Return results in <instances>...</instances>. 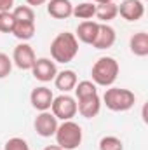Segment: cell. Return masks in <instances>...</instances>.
<instances>
[{"instance_id": "cell-9", "label": "cell", "mask_w": 148, "mask_h": 150, "mask_svg": "<svg viewBox=\"0 0 148 150\" xmlns=\"http://www.w3.org/2000/svg\"><path fill=\"white\" fill-rule=\"evenodd\" d=\"M117 9H118V14L125 21H131V23L140 21L145 14V5L141 0H124L120 4V7H117Z\"/></svg>"}, {"instance_id": "cell-8", "label": "cell", "mask_w": 148, "mask_h": 150, "mask_svg": "<svg viewBox=\"0 0 148 150\" xmlns=\"http://www.w3.org/2000/svg\"><path fill=\"white\" fill-rule=\"evenodd\" d=\"M32 74L40 82H51V80H54V77L58 74V68L52 59L38 58V59H35V65L32 67Z\"/></svg>"}, {"instance_id": "cell-24", "label": "cell", "mask_w": 148, "mask_h": 150, "mask_svg": "<svg viewBox=\"0 0 148 150\" xmlns=\"http://www.w3.org/2000/svg\"><path fill=\"white\" fill-rule=\"evenodd\" d=\"M4 150H30V147H28L26 140L14 136V138H9V140L5 142Z\"/></svg>"}, {"instance_id": "cell-11", "label": "cell", "mask_w": 148, "mask_h": 150, "mask_svg": "<svg viewBox=\"0 0 148 150\" xmlns=\"http://www.w3.org/2000/svg\"><path fill=\"white\" fill-rule=\"evenodd\" d=\"M73 12L70 0H47V14L54 19H68Z\"/></svg>"}, {"instance_id": "cell-21", "label": "cell", "mask_w": 148, "mask_h": 150, "mask_svg": "<svg viewBox=\"0 0 148 150\" xmlns=\"http://www.w3.org/2000/svg\"><path fill=\"white\" fill-rule=\"evenodd\" d=\"M12 16H14L16 21H32V23H35V12L30 5H18L12 11Z\"/></svg>"}, {"instance_id": "cell-28", "label": "cell", "mask_w": 148, "mask_h": 150, "mask_svg": "<svg viewBox=\"0 0 148 150\" xmlns=\"http://www.w3.org/2000/svg\"><path fill=\"white\" fill-rule=\"evenodd\" d=\"M44 150H63V149H61L59 145H47Z\"/></svg>"}, {"instance_id": "cell-3", "label": "cell", "mask_w": 148, "mask_h": 150, "mask_svg": "<svg viewBox=\"0 0 148 150\" xmlns=\"http://www.w3.org/2000/svg\"><path fill=\"white\" fill-rule=\"evenodd\" d=\"M103 103L111 112H127L129 108L134 107L136 96L132 91L124 89V87H110L103 94Z\"/></svg>"}, {"instance_id": "cell-18", "label": "cell", "mask_w": 148, "mask_h": 150, "mask_svg": "<svg viewBox=\"0 0 148 150\" xmlns=\"http://www.w3.org/2000/svg\"><path fill=\"white\" fill-rule=\"evenodd\" d=\"M118 14V9L115 5V2H105V4H98L96 5V18L101 23H108L111 19H115Z\"/></svg>"}, {"instance_id": "cell-22", "label": "cell", "mask_w": 148, "mask_h": 150, "mask_svg": "<svg viewBox=\"0 0 148 150\" xmlns=\"http://www.w3.org/2000/svg\"><path fill=\"white\" fill-rule=\"evenodd\" d=\"M99 150H124V143L117 136H103L99 140Z\"/></svg>"}, {"instance_id": "cell-13", "label": "cell", "mask_w": 148, "mask_h": 150, "mask_svg": "<svg viewBox=\"0 0 148 150\" xmlns=\"http://www.w3.org/2000/svg\"><path fill=\"white\" fill-rule=\"evenodd\" d=\"M99 110H101V100L98 94L78 100V103H77V112L85 119H94L99 113Z\"/></svg>"}, {"instance_id": "cell-17", "label": "cell", "mask_w": 148, "mask_h": 150, "mask_svg": "<svg viewBox=\"0 0 148 150\" xmlns=\"http://www.w3.org/2000/svg\"><path fill=\"white\" fill-rule=\"evenodd\" d=\"M12 35L16 38H19L21 42H26V40L33 38V35H35V23H32V21H16Z\"/></svg>"}, {"instance_id": "cell-10", "label": "cell", "mask_w": 148, "mask_h": 150, "mask_svg": "<svg viewBox=\"0 0 148 150\" xmlns=\"http://www.w3.org/2000/svg\"><path fill=\"white\" fill-rule=\"evenodd\" d=\"M52 100H54V94L49 87L45 86H40L35 87L30 94V101L33 105V108H37L38 112H47L51 110V105H52Z\"/></svg>"}, {"instance_id": "cell-14", "label": "cell", "mask_w": 148, "mask_h": 150, "mask_svg": "<svg viewBox=\"0 0 148 150\" xmlns=\"http://www.w3.org/2000/svg\"><path fill=\"white\" fill-rule=\"evenodd\" d=\"M98 28H99V23H96V21H82L77 26L75 37H77V40H80L84 44H91L92 45L94 38L98 35Z\"/></svg>"}, {"instance_id": "cell-1", "label": "cell", "mask_w": 148, "mask_h": 150, "mask_svg": "<svg viewBox=\"0 0 148 150\" xmlns=\"http://www.w3.org/2000/svg\"><path fill=\"white\" fill-rule=\"evenodd\" d=\"M78 52V40L75 33L61 32L51 42V56L54 63H70Z\"/></svg>"}, {"instance_id": "cell-7", "label": "cell", "mask_w": 148, "mask_h": 150, "mask_svg": "<svg viewBox=\"0 0 148 150\" xmlns=\"http://www.w3.org/2000/svg\"><path fill=\"white\" fill-rule=\"evenodd\" d=\"M37 134H40L42 138H51L54 136L56 129H58V119L52 115V112H40L33 122Z\"/></svg>"}, {"instance_id": "cell-2", "label": "cell", "mask_w": 148, "mask_h": 150, "mask_svg": "<svg viewBox=\"0 0 148 150\" xmlns=\"http://www.w3.org/2000/svg\"><path fill=\"white\" fill-rule=\"evenodd\" d=\"M118 70H120V67H118V61L115 58L103 56L92 65V70H91L92 82L96 86L110 87L111 84L117 80V77H118Z\"/></svg>"}, {"instance_id": "cell-4", "label": "cell", "mask_w": 148, "mask_h": 150, "mask_svg": "<svg viewBox=\"0 0 148 150\" xmlns=\"http://www.w3.org/2000/svg\"><path fill=\"white\" fill-rule=\"evenodd\" d=\"M56 143L63 150H75L82 143V127L73 120H63L54 133Z\"/></svg>"}, {"instance_id": "cell-19", "label": "cell", "mask_w": 148, "mask_h": 150, "mask_svg": "<svg viewBox=\"0 0 148 150\" xmlns=\"http://www.w3.org/2000/svg\"><path fill=\"white\" fill-rule=\"evenodd\" d=\"M94 14H96V4L94 2H82L78 5H73V12H72V16H75L77 19H85V21L94 18Z\"/></svg>"}, {"instance_id": "cell-20", "label": "cell", "mask_w": 148, "mask_h": 150, "mask_svg": "<svg viewBox=\"0 0 148 150\" xmlns=\"http://www.w3.org/2000/svg\"><path fill=\"white\" fill-rule=\"evenodd\" d=\"M73 91H75L77 100H84V98H89V96L98 94L96 84H94V82H91V80H82V82H77V86H75Z\"/></svg>"}, {"instance_id": "cell-30", "label": "cell", "mask_w": 148, "mask_h": 150, "mask_svg": "<svg viewBox=\"0 0 148 150\" xmlns=\"http://www.w3.org/2000/svg\"><path fill=\"white\" fill-rule=\"evenodd\" d=\"M111 2H115V0H111Z\"/></svg>"}, {"instance_id": "cell-12", "label": "cell", "mask_w": 148, "mask_h": 150, "mask_svg": "<svg viewBox=\"0 0 148 150\" xmlns=\"http://www.w3.org/2000/svg\"><path fill=\"white\" fill-rule=\"evenodd\" d=\"M117 40V33L115 30L111 28L110 25L106 23H99V28H98V35L92 42V47L96 49H110L111 45L115 44Z\"/></svg>"}, {"instance_id": "cell-16", "label": "cell", "mask_w": 148, "mask_h": 150, "mask_svg": "<svg viewBox=\"0 0 148 150\" xmlns=\"http://www.w3.org/2000/svg\"><path fill=\"white\" fill-rule=\"evenodd\" d=\"M129 47L134 56H140V58L148 56V33H145V32L134 33L129 40Z\"/></svg>"}, {"instance_id": "cell-29", "label": "cell", "mask_w": 148, "mask_h": 150, "mask_svg": "<svg viewBox=\"0 0 148 150\" xmlns=\"http://www.w3.org/2000/svg\"><path fill=\"white\" fill-rule=\"evenodd\" d=\"M94 4H105V2H111V0H92Z\"/></svg>"}, {"instance_id": "cell-5", "label": "cell", "mask_w": 148, "mask_h": 150, "mask_svg": "<svg viewBox=\"0 0 148 150\" xmlns=\"http://www.w3.org/2000/svg\"><path fill=\"white\" fill-rule=\"evenodd\" d=\"M51 110H52V115L59 120H72L77 115V100L68 96L66 93L59 94L58 98L52 100Z\"/></svg>"}, {"instance_id": "cell-25", "label": "cell", "mask_w": 148, "mask_h": 150, "mask_svg": "<svg viewBox=\"0 0 148 150\" xmlns=\"http://www.w3.org/2000/svg\"><path fill=\"white\" fill-rule=\"evenodd\" d=\"M11 70H12V59L5 52H0V79H5L11 74Z\"/></svg>"}, {"instance_id": "cell-23", "label": "cell", "mask_w": 148, "mask_h": 150, "mask_svg": "<svg viewBox=\"0 0 148 150\" xmlns=\"http://www.w3.org/2000/svg\"><path fill=\"white\" fill-rule=\"evenodd\" d=\"M16 25V19L12 12H0V32L2 33H12Z\"/></svg>"}, {"instance_id": "cell-27", "label": "cell", "mask_w": 148, "mask_h": 150, "mask_svg": "<svg viewBox=\"0 0 148 150\" xmlns=\"http://www.w3.org/2000/svg\"><path fill=\"white\" fill-rule=\"evenodd\" d=\"M25 2H26L30 7H38V5H44L47 0H25Z\"/></svg>"}, {"instance_id": "cell-15", "label": "cell", "mask_w": 148, "mask_h": 150, "mask_svg": "<svg viewBox=\"0 0 148 150\" xmlns=\"http://www.w3.org/2000/svg\"><path fill=\"white\" fill-rule=\"evenodd\" d=\"M54 84L61 93H70L77 86V74L73 70H61L54 77Z\"/></svg>"}, {"instance_id": "cell-26", "label": "cell", "mask_w": 148, "mask_h": 150, "mask_svg": "<svg viewBox=\"0 0 148 150\" xmlns=\"http://www.w3.org/2000/svg\"><path fill=\"white\" fill-rule=\"evenodd\" d=\"M14 7V0H0V12H11Z\"/></svg>"}, {"instance_id": "cell-6", "label": "cell", "mask_w": 148, "mask_h": 150, "mask_svg": "<svg viewBox=\"0 0 148 150\" xmlns=\"http://www.w3.org/2000/svg\"><path fill=\"white\" fill-rule=\"evenodd\" d=\"M35 51L30 44L26 42H21L14 47V52H12V63L19 68V70H32V67L35 65Z\"/></svg>"}]
</instances>
